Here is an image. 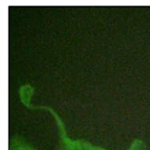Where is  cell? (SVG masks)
I'll return each mask as SVG.
<instances>
[{
	"label": "cell",
	"instance_id": "2",
	"mask_svg": "<svg viewBox=\"0 0 150 150\" xmlns=\"http://www.w3.org/2000/svg\"><path fill=\"white\" fill-rule=\"evenodd\" d=\"M10 150H35L30 146L25 141L19 138H13L11 141L10 145Z\"/></svg>",
	"mask_w": 150,
	"mask_h": 150
},
{
	"label": "cell",
	"instance_id": "1",
	"mask_svg": "<svg viewBox=\"0 0 150 150\" xmlns=\"http://www.w3.org/2000/svg\"><path fill=\"white\" fill-rule=\"evenodd\" d=\"M31 95H26L21 98V101L23 104L28 108H34V109H46L50 113L54 116L55 120L57 122L58 128H59L60 133V144L58 150H106L98 146L92 145L87 142H84L83 140H71L67 136L65 128H64V123L62 122V119L57 114V112L50 108L48 106H35L30 104V98ZM127 150H146V145L145 142L141 139H136L134 140L132 145Z\"/></svg>",
	"mask_w": 150,
	"mask_h": 150
}]
</instances>
